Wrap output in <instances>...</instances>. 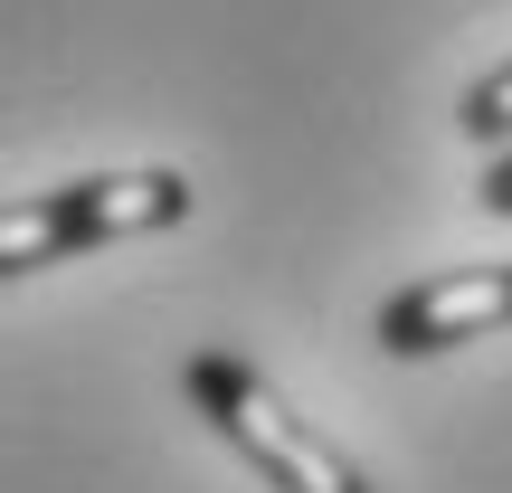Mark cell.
Instances as JSON below:
<instances>
[{
	"label": "cell",
	"instance_id": "6da1fadb",
	"mask_svg": "<svg viewBox=\"0 0 512 493\" xmlns=\"http://www.w3.org/2000/svg\"><path fill=\"white\" fill-rule=\"evenodd\" d=\"M200 190L181 171H95V181H57L29 200H0V285L29 266H67L86 247L114 238H152V228H181Z\"/></svg>",
	"mask_w": 512,
	"mask_h": 493
},
{
	"label": "cell",
	"instance_id": "7a4b0ae2",
	"mask_svg": "<svg viewBox=\"0 0 512 493\" xmlns=\"http://www.w3.org/2000/svg\"><path fill=\"white\" fill-rule=\"evenodd\" d=\"M181 389H190V408H200V418L219 427L275 493H370L361 465H351L332 437H313V427L275 399V380L256 361H238V351H190Z\"/></svg>",
	"mask_w": 512,
	"mask_h": 493
},
{
	"label": "cell",
	"instance_id": "3957f363",
	"mask_svg": "<svg viewBox=\"0 0 512 493\" xmlns=\"http://www.w3.org/2000/svg\"><path fill=\"white\" fill-rule=\"evenodd\" d=\"M512 332V266H456V275H418L380 304V351L389 361H427V351Z\"/></svg>",
	"mask_w": 512,
	"mask_h": 493
},
{
	"label": "cell",
	"instance_id": "277c9868",
	"mask_svg": "<svg viewBox=\"0 0 512 493\" xmlns=\"http://www.w3.org/2000/svg\"><path fill=\"white\" fill-rule=\"evenodd\" d=\"M456 124L465 133H475V143H512V57H503V67L494 76H475V86H465V105H456Z\"/></svg>",
	"mask_w": 512,
	"mask_h": 493
},
{
	"label": "cell",
	"instance_id": "5b68a950",
	"mask_svg": "<svg viewBox=\"0 0 512 493\" xmlns=\"http://www.w3.org/2000/svg\"><path fill=\"white\" fill-rule=\"evenodd\" d=\"M475 200L494 209V219H512V143L494 152V162H484V181H475Z\"/></svg>",
	"mask_w": 512,
	"mask_h": 493
}]
</instances>
